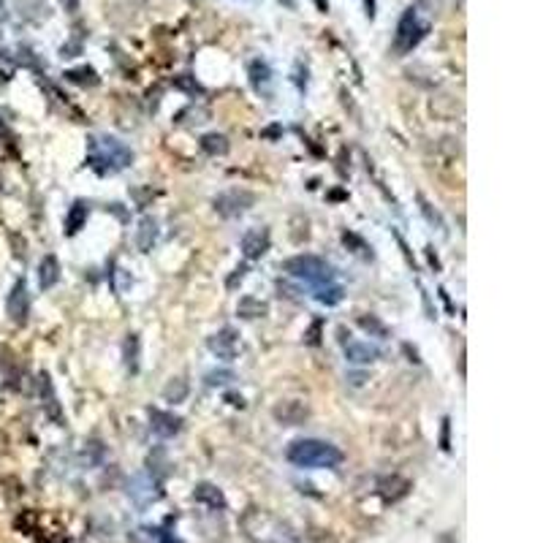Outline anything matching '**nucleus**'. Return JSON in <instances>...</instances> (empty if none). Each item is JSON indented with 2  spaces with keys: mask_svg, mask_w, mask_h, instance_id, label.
Returning <instances> with one entry per match:
<instances>
[{
  "mask_svg": "<svg viewBox=\"0 0 543 543\" xmlns=\"http://www.w3.org/2000/svg\"><path fill=\"white\" fill-rule=\"evenodd\" d=\"M133 153L114 136H95L87 141V163L98 174H117L131 166Z\"/></svg>",
  "mask_w": 543,
  "mask_h": 543,
  "instance_id": "obj_1",
  "label": "nucleus"
},
{
  "mask_svg": "<svg viewBox=\"0 0 543 543\" xmlns=\"http://www.w3.org/2000/svg\"><path fill=\"white\" fill-rule=\"evenodd\" d=\"M288 462L296 467H337L342 462V451L326 440L305 437L288 446Z\"/></svg>",
  "mask_w": 543,
  "mask_h": 543,
  "instance_id": "obj_2",
  "label": "nucleus"
},
{
  "mask_svg": "<svg viewBox=\"0 0 543 543\" xmlns=\"http://www.w3.org/2000/svg\"><path fill=\"white\" fill-rule=\"evenodd\" d=\"M283 272L294 280H305L315 288L326 285V283H334V269L318 256H294L283 264Z\"/></svg>",
  "mask_w": 543,
  "mask_h": 543,
  "instance_id": "obj_3",
  "label": "nucleus"
},
{
  "mask_svg": "<svg viewBox=\"0 0 543 543\" xmlns=\"http://www.w3.org/2000/svg\"><path fill=\"white\" fill-rule=\"evenodd\" d=\"M256 204V196L245 190V187H231V190H223L212 199V207L220 217H239L245 215L250 207Z\"/></svg>",
  "mask_w": 543,
  "mask_h": 543,
  "instance_id": "obj_4",
  "label": "nucleus"
},
{
  "mask_svg": "<svg viewBox=\"0 0 543 543\" xmlns=\"http://www.w3.org/2000/svg\"><path fill=\"white\" fill-rule=\"evenodd\" d=\"M427 25H421L419 22V14H416V9H407L405 16L400 19V28H397V41H394V49L397 52H410L413 47H419V41L427 35Z\"/></svg>",
  "mask_w": 543,
  "mask_h": 543,
  "instance_id": "obj_5",
  "label": "nucleus"
},
{
  "mask_svg": "<svg viewBox=\"0 0 543 543\" xmlns=\"http://www.w3.org/2000/svg\"><path fill=\"white\" fill-rule=\"evenodd\" d=\"M6 312L14 324H25L28 315H31V294H28V283L25 278L16 280L11 294H9V302H6Z\"/></svg>",
  "mask_w": 543,
  "mask_h": 543,
  "instance_id": "obj_6",
  "label": "nucleus"
},
{
  "mask_svg": "<svg viewBox=\"0 0 543 543\" xmlns=\"http://www.w3.org/2000/svg\"><path fill=\"white\" fill-rule=\"evenodd\" d=\"M207 345H209V351H212L217 358L231 361V358L236 356V351H239V334H236V329L226 326V329H220L217 334H212Z\"/></svg>",
  "mask_w": 543,
  "mask_h": 543,
  "instance_id": "obj_7",
  "label": "nucleus"
},
{
  "mask_svg": "<svg viewBox=\"0 0 543 543\" xmlns=\"http://www.w3.org/2000/svg\"><path fill=\"white\" fill-rule=\"evenodd\" d=\"M272 413H275V419H278L280 424H288V427H299V424H305V421L310 419V407L305 402H299V400L280 402Z\"/></svg>",
  "mask_w": 543,
  "mask_h": 543,
  "instance_id": "obj_8",
  "label": "nucleus"
},
{
  "mask_svg": "<svg viewBox=\"0 0 543 543\" xmlns=\"http://www.w3.org/2000/svg\"><path fill=\"white\" fill-rule=\"evenodd\" d=\"M150 427L158 437H174L182 429V419L174 413H166V410H150Z\"/></svg>",
  "mask_w": 543,
  "mask_h": 543,
  "instance_id": "obj_9",
  "label": "nucleus"
},
{
  "mask_svg": "<svg viewBox=\"0 0 543 543\" xmlns=\"http://www.w3.org/2000/svg\"><path fill=\"white\" fill-rule=\"evenodd\" d=\"M266 250H269V231L266 229H253L242 236V253L248 261H256L261 258Z\"/></svg>",
  "mask_w": 543,
  "mask_h": 543,
  "instance_id": "obj_10",
  "label": "nucleus"
},
{
  "mask_svg": "<svg viewBox=\"0 0 543 543\" xmlns=\"http://www.w3.org/2000/svg\"><path fill=\"white\" fill-rule=\"evenodd\" d=\"M380 356V351L370 342H345V358L351 364H373Z\"/></svg>",
  "mask_w": 543,
  "mask_h": 543,
  "instance_id": "obj_11",
  "label": "nucleus"
},
{
  "mask_svg": "<svg viewBox=\"0 0 543 543\" xmlns=\"http://www.w3.org/2000/svg\"><path fill=\"white\" fill-rule=\"evenodd\" d=\"M57 280H60V264H57V258H55V256H44L41 264H38V285H41L44 291H49V288L57 285Z\"/></svg>",
  "mask_w": 543,
  "mask_h": 543,
  "instance_id": "obj_12",
  "label": "nucleus"
},
{
  "mask_svg": "<svg viewBox=\"0 0 543 543\" xmlns=\"http://www.w3.org/2000/svg\"><path fill=\"white\" fill-rule=\"evenodd\" d=\"M87 215H90V209H87V204L84 202H77L71 209H68V215H65V234L68 236H74L84 229V223H87Z\"/></svg>",
  "mask_w": 543,
  "mask_h": 543,
  "instance_id": "obj_13",
  "label": "nucleus"
},
{
  "mask_svg": "<svg viewBox=\"0 0 543 543\" xmlns=\"http://www.w3.org/2000/svg\"><path fill=\"white\" fill-rule=\"evenodd\" d=\"M155 239H158V223L153 217H144L139 223V231H136V248H139L141 253H147V250H153Z\"/></svg>",
  "mask_w": 543,
  "mask_h": 543,
  "instance_id": "obj_14",
  "label": "nucleus"
},
{
  "mask_svg": "<svg viewBox=\"0 0 543 543\" xmlns=\"http://www.w3.org/2000/svg\"><path fill=\"white\" fill-rule=\"evenodd\" d=\"M123 361L131 373H139V337L128 334L123 342Z\"/></svg>",
  "mask_w": 543,
  "mask_h": 543,
  "instance_id": "obj_15",
  "label": "nucleus"
},
{
  "mask_svg": "<svg viewBox=\"0 0 543 543\" xmlns=\"http://www.w3.org/2000/svg\"><path fill=\"white\" fill-rule=\"evenodd\" d=\"M342 296H345V291H342L337 283H326V285H318V288H315V299H318L321 305H326V307L340 305Z\"/></svg>",
  "mask_w": 543,
  "mask_h": 543,
  "instance_id": "obj_16",
  "label": "nucleus"
},
{
  "mask_svg": "<svg viewBox=\"0 0 543 543\" xmlns=\"http://www.w3.org/2000/svg\"><path fill=\"white\" fill-rule=\"evenodd\" d=\"M266 302H261V299H256V296H245V299H239V307H236V312L242 315V318H261V315H266Z\"/></svg>",
  "mask_w": 543,
  "mask_h": 543,
  "instance_id": "obj_17",
  "label": "nucleus"
},
{
  "mask_svg": "<svg viewBox=\"0 0 543 543\" xmlns=\"http://www.w3.org/2000/svg\"><path fill=\"white\" fill-rule=\"evenodd\" d=\"M202 150L207 155H226L229 153V139L223 133H207L202 139Z\"/></svg>",
  "mask_w": 543,
  "mask_h": 543,
  "instance_id": "obj_18",
  "label": "nucleus"
},
{
  "mask_svg": "<svg viewBox=\"0 0 543 543\" xmlns=\"http://www.w3.org/2000/svg\"><path fill=\"white\" fill-rule=\"evenodd\" d=\"M196 500H202V503L212 505V508H223V505H226L223 495L217 492L212 483H199V486H196Z\"/></svg>",
  "mask_w": 543,
  "mask_h": 543,
  "instance_id": "obj_19",
  "label": "nucleus"
},
{
  "mask_svg": "<svg viewBox=\"0 0 543 543\" xmlns=\"http://www.w3.org/2000/svg\"><path fill=\"white\" fill-rule=\"evenodd\" d=\"M187 397V380H182V378H174V380H169V386L163 388V400L166 402H182Z\"/></svg>",
  "mask_w": 543,
  "mask_h": 543,
  "instance_id": "obj_20",
  "label": "nucleus"
},
{
  "mask_svg": "<svg viewBox=\"0 0 543 543\" xmlns=\"http://www.w3.org/2000/svg\"><path fill=\"white\" fill-rule=\"evenodd\" d=\"M358 326H361L367 334H375V337H380V340L388 337V329L383 326V321H380L378 315H361V318H358Z\"/></svg>",
  "mask_w": 543,
  "mask_h": 543,
  "instance_id": "obj_21",
  "label": "nucleus"
},
{
  "mask_svg": "<svg viewBox=\"0 0 543 543\" xmlns=\"http://www.w3.org/2000/svg\"><path fill=\"white\" fill-rule=\"evenodd\" d=\"M38 388H41V394H47V407H49V413H52L55 419H60V413H57V397H55V391H52V383H49V375H41V378H38Z\"/></svg>",
  "mask_w": 543,
  "mask_h": 543,
  "instance_id": "obj_22",
  "label": "nucleus"
},
{
  "mask_svg": "<svg viewBox=\"0 0 543 543\" xmlns=\"http://www.w3.org/2000/svg\"><path fill=\"white\" fill-rule=\"evenodd\" d=\"M250 74H253V84H256V90H261V84H266L269 82V77H272V71H269V65L261 60H256L253 65H250Z\"/></svg>",
  "mask_w": 543,
  "mask_h": 543,
  "instance_id": "obj_23",
  "label": "nucleus"
},
{
  "mask_svg": "<svg viewBox=\"0 0 543 543\" xmlns=\"http://www.w3.org/2000/svg\"><path fill=\"white\" fill-rule=\"evenodd\" d=\"M65 79H68V82H77V84H98V77H95L93 68H77V71H68Z\"/></svg>",
  "mask_w": 543,
  "mask_h": 543,
  "instance_id": "obj_24",
  "label": "nucleus"
},
{
  "mask_svg": "<svg viewBox=\"0 0 543 543\" xmlns=\"http://www.w3.org/2000/svg\"><path fill=\"white\" fill-rule=\"evenodd\" d=\"M231 380H236V375L231 370H212V373H207V386H229Z\"/></svg>",
  "mask_w": 543,
  "mask_h": 543,
  "instance_id": "obj_25",
  "label": "nucleus"
},
{
  "mask_svg": "<svg viewBox=\"0 0 543 543\" xmlns=\"http://www.w3.org/2000/svg\"><path fill=\"white\" fill-rule=\"evenodd\" d=\"M342 242H345V245H351V248H353V253H358V256H364V258H373V250L367 248V245L358 239L356 234L345 231V234H342Z\"/></svg>",
  "mask_w": 543,
  "mask_h": 543,
  "instance_id": "obj_26",
  "label": "nucleus"
},
{
  "mask_svg": "<svg viewBox=\"0 0 543 543\" xmlns=\"http://www.w3.org/2000/svg\"><path fill=\"white\" fill-rule=\"evenodd\" d=\"M245 275H248V266H245V264L236 266V269L231 272V278L226 280V288H229V291H236V285L245 280Z\"/></svg>",
  "mask_w": 543,
  "mask_h": 543,
  "instance_id": "obj_27",
  "label": "nucleus"
},
{
  "mask_svg": "<svg viewBox=\"0 0 543 543\" xmlns=\"http://www.w3.org/2000/svg\"><path fill=\"white\" fill-rule=\"evenodd\" d=\"M321 326H324V321H315L312 329L307 331V342H310V345H318V342H321V337H318V334H321Z\"/></svg>",
  "mask_w": 543,
  "mask_h": 543,
  "instance_id": "obj_28",
  "label": "nucleus"
},
{
  "mask_svg": "<svg viewBox=\"0 0 543 543\" xmlns=\"http://www.w3.org/2000/svg\"><path fill=\"white\" fill-rule=\"evenodd\" d=\"M449 429H451V421L446 419V421H443V449H446V451L451 449V446H449Z\"/></svg>",
  "mask_w": 543,
  "mask_h": 543,
  "instance_id": "obj_29",
  "label": "nucleus"
},
{
  "mask_svg": "<svg viewBox=\"0 0 543 543\" xmlns=\"http://www.w3.org/2000/svg\"><path fill=\"white\" fill-rule=\"evenodd\" d=\"M60 3H62V9H65L68 14H74V11L79 9V0H60Z\"/></svg>",
  "mask_w": 543,
  "mask_h": 543,
  "instance_id": "obj_30",
  "label": "nucleus"
},
{
  "mask_svg": "<svg viewBox=\"0 0 543 543\" xmlns=\"http://www.w3.org/2000/svg\"><path fill=\"white\" fill-rule=\"evenodd\" d=\"M226 400H229V405H234V407H245V400H242V397H236V394H229Z\"/></svg>",
  "mask_w": 543,
  "mask_h": 543,
  "instance_id": "obj_31",
  "label": "nucleus"
},
{
  "mask_svg": "<svg viewBox=\"0 0 543 543\" xmlns=\"http://www.w3.org/2000/svg\"><path fill=\"white\" fill-rule=\"evenodd\" d=\"M351 383H353V386H361V383H364V375H351Z\"/></svg>",
  "mask_w": 543,
  "mask_h": 543,
  "instance_id": "obj_32",
  "label": "nucleus"
}]
</instances>
